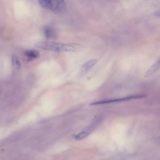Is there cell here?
I'll return each instance as SVG.
<instances>
[{
  "label": "cell",
  "instance_id": "1",
  "mask_svg": "<svg viewBox=\"0 0 160 160\" xmlns=\"http://www.w3.org/2000/svg\"><path fill=\"white\" fill-rule=\"evenodd\" d=\"M34 46L43 50L58 52H77L83 50V45L77 43L63 44L50 41L36 43Z\"/></svg>",
  "mask_w": 160,
  "mask_h": 160
},
{
  "label": "cell",
  "instance_id": "2",
  "mask_svg": "<svg viewBox=\"0 0 160 160\" xmlns=\"http://www.w3.org/2000/svg\"><path fill=\"white\" fill-rule=\"evenodd\" d=\"M146 97V96L145 95L143 94L135 95L125 98H118V99L104 100L95 102L92 103L90 105H95L119 102L122 101H127L132 99H140V98H144Z\"/></svg>",
  "mask_w": 160,
  "mask_h": 160
},
{
  "label": "cell",
  "instance_id": "3",
  "mask_svg": "<svg viewBox=\"0 0 160 160\" xmlns=\"http://www.w3.org/2000/svg\"><path fill=\"white\" fill-rule=\"evenodd\" d=\"M66 9L65 0H52L50 10L54 13L61 14L64 13Z\"/></svg>",
  "mask_w": 160,
  "mask_h": 160
},
{
  "label": "cell",
  "instance_id": "4",
  "mask_svg": "<svg viewBox=\"0 0 160 160\" xmlns=\"http://www.w3.org/2000/svg\"><path fill=\"white\" fill-rule=\"evenodd\" d=\"M160 67V59H159L147 71L144 75V77L147 78L152 75L159 69Z\"/></svg>",
  "mask_w": 160,
  "mask_h": 160
},
{
  "label": "cell",
  "instance_id": "5",
  "mask_svg": "<svg viewBox=\"0 0 160 160\" xmlns=\"http://www.w3.org/2000/svg\"><path fill=\"white\" fill-rule=\"evenodd\" d=\"M96 62L97 60L95 59L88 61L82 66L80 69L81 72L84 73L89 71L95 65Z\"/></svg>",
  "mask_w": 160,
  "mask_h": 160
},
{
  "label": "cell",
  "instance_id": "6",
  "mask_svg": "<svg viewBox=\"0 0 160 160\" xmlns=\"http://www.w3.org/2000/svg\"><path fill=\"white\" fill-rule=\"evenodd\" d=\"M24 55L27 58L28 61L38 58L40 55L39 52L35 50H29L26 51L24 52Z\"/></svg>",
  "mask_w": 160,
  "mask_h": 160
},
{
  "label": "cell",
  "instance_id": "7",
  "mask_svg": "<svg viewBox=\"0 0 160 160\" xmlns=\"http://www.w3.org/2000/svg\"><path fill=\"white\" fill-rule=\"evenodd\" d=\"M44 34L46 37L48 39L53 38L55 34L53 29L50 27H45L44 30Z\"/></svg>",
  "mask_w": 160,
  "mask_h": 160
},
{
  "label": "cell",
  "instance_id": "8",
  "mask_svg": "<svg viewBox=\"0 0 160 160\" xmlns=\"http://www.w3.org/2000/svg\"><path fill=\"white\" fill-rule=\"evenodd\" d=\"M40 5L43 8L47 9H51L52 0H38Z\"/></svg>",
  "mask_w": 160,
  "mask_h": 160
},
{
  "label": "cell",
  "instance_id": "9",
  "mask_svg": "<svg viewBox=\"0 0 160 160\" xmlns=\"http://www.w3.org/2000/svg\"><path fill=\"white\" fill-rule=\"evenodd\" d=\"M12 65L13 67L16 69H20L21 68V64L18 57L15 55L12 57Z\"/></svg>",
  "mask_w": 160,
  "mask_h": 160
},
{
  "label": "cell",
  "instance_id": "10",
  "mask_svg": "<svg viewBox=\"0 0 160 160\" xmlns=\"http://www.w3.org/2000/svg\"><path fill=\"white\" fill-rule=\"evenodd\" d=\"M89 134L90 133H89L86 130H85L77 135L76 137V138L77 140H80L87 137Z\"/></svg>",
  "mask_w": 160,
  "mask_h": 160
}]
</instances>
